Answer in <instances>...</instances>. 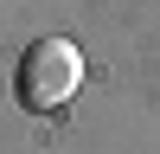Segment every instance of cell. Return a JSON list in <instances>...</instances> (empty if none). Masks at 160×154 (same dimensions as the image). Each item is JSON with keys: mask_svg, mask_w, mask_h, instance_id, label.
Segmentation results:
<instances>
[{"mask_svg": "<svg viewBox=\"0 0 160 154\" xmlns=\"http://www.w3.org/2000/svg\"><path fill=\"white\" fill-rule=\"evenodd\" d=\"M77 84H83V58H77L71 38H51V32L32 38L26 58H19V71H13V96H19V109H32V116L64 109V103L77 96Z\"/></svg>", "mask_w": 160, "mask_h": 154, "instance_id": "6da1fadb", "label": "cell"}]
</instances>
